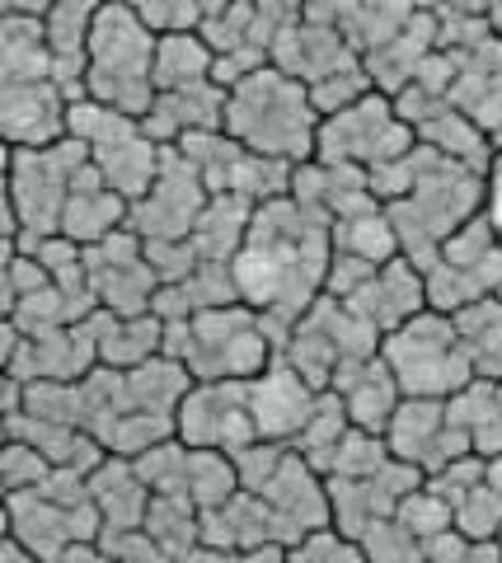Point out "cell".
<instances>
[{
    "label": "cell",
    "instance_id": "cb8c5ba5",
    "mask_svg": "<svg viewBox=\"0 0 502 563\" xmlns=\"http://www.w3.org/2000/svg\"><path fill=\"white\" fill-rule=\"evenodd\" d=\"M456 526L470 540H502V493L489 479L470 488L456 507Z\"/></svg>",
    "mask_w": 502,
    "mask_h": 563
},
{
    "label": "cell",
    "instance_id": "7402d4cb",
    "mask_svg": "<svg viewBox=\"0 0 502 563\" xmlns=\"http://www.w3.org/2000/svg\"><path fill=\"white\" fill-rule=\"evenodd\" d=\"M394 517H400L419 540H432V536H442V531H451V526H456V507L423 479V484L400 503V512H394Z\"/></svg>",
    "mask_w": 502,
    "mask_h": 563
},
{
    "label": "cell",
    "instance_id": "4316f807",
    "mask_svg": "<svg viewBox=\"0 0 502 563\" xmlns=\"http://www.w3.org/2000/svg\"><path fill=\"white\" fill-rule=\"evenodd\" d=\"M99 544H103V550H109L118 563H179L160 540L146 531V526H136V531H103Z\"/></svg>",
    "mask_w": 502,
    "mask_h": 563
},
{
    "label": "cell",
    "instance_id": "ffe728a7",
    "mask_svg": "<svg viewBox=\"0 0 502 563\" xmlns=\"http://www.w3.org/2000/svg\"><path fill=\"white\" fill-rule=\"evenodd\" d=\"M334 254H348L361 263H390L400 258V231H394L390 211L386 207H367V211H353V217H338L334 221Z\"/></svg>",
    "mask_w": 502,
    "mask_h": 563
},
{
    "label": "cell",
    "instance_id": "44dd1931",
    "mask_svg": "<svg viewBox=\"0 0 502 563\" xmlns=\"http://www.w3.org/2000/svg\"><path fill=\"white\" fill-rule=\"evenodd\" d=\"M394 461L390 442L380 432H367V428H353L343 437V446L334 455V470H328V479H371Z\"/></svg>",
    "mask_w": 502,
    "mask_h": 563
},
{
    "label": "cell",
    "instance_id": "83f0119b",
    "mask_svg": "<svg viewBox=\"0 0 502 563\" xmlns=\"http://www.w3.org/2000/svg\"><path fill=\"white\" fill-rule=\"evenodd\" d=\"M470 550H475V540L460 526H451V531L423 540V563H470Z\"/></svg>",
    "mask_w": 502,
    "mask_h": 563
},
{
    "label": "cell",
    "instance_id": "8fae6325",
    "mask_svg": "<svg viewBox=\"0 0 502 563\" xmlns=\"http://www.w3.org/2000/svg\"><path fill=\"white\" fill-rule=\"evenodd\" d=\"M5 146H20V151H43V146H57L71 132V95L62 90L57 80H5Z\"/></svg>",
    "mask_w": 502,
    "mask_h": 563
},
{
    "label": "cell",
    "instance_id": "3957f363",
    "mask_svg": "<svg viewBox=\"0 0 502 563\" xmlns=\"http://www.w3.org/2000/svg\"><path fill=\"white\" fill-rule=\"evenodd\" d=\"M165 352L179 357L193 380H258L268 366L282 357L254 306H216L193 320L165 324Z\"/></svg>",
    "mask_w": 502,
    "mask_h": 563
},
{
    "label": "cell",
    "instance_id": "4dcf8cb0",
    "mask_svg": "<svg viewBox=\"0 0 502 563\" xmlns=\"http://www.w3.org/2000/svg\"><path fill=\"white\" fill-rule=\"evenodd\" d=\"M291 550L287 544H254V550H239V563H287Z\"/></svg>",
    "mask_w": 502,
    "mask_h": 563
},
{
    "label": "cell",
    "instance_id": "52a82bcc",
    "mask_svg": "<svg viewBox=\"0 0 502 563\" xmlns=\"http://www.w3.org/2000/svg\"><path fill=\"white\" fill-rule=\"evenodd\" d=\"M376 95H367L361 103H353V109H343V113L320 122L315 161L376 169V165L400 161V155H409L413 146H419V136H413V128L400 118L394 99H376Z\"/></svg>",
    "mask_w": 502,
    "mask_h": 563
},
{
    "label": "cell",
    "instance_id": "e575fe53",
    "mask_svg": "<svg viewBox=\"0 0 502 563\" xmlns=\"http://www.w3.org/2000/svg\"><path fill=\"white\" fill-rule=\"evenodd\" d=\"M498 296H502V291H498Z\"/></svg>",
    "mask_w": 502,
    "mask_h": 563
},
{
    "label": "cell",
    "instance_id": "ba28073f",
    "mask_svg": "<svg viewBox=\"0 0 502 563\" xmlns=\"http://www.w3.org/2000/svg\"><path fill=\"white\" fill-rule=\"evenodd\" d=\"M179 442L226 455L264 442L249 404V380H198L179 404Z\"/></svg>",
    "mask_w": 502,
    "mask_h": 563
},
{
    "label": "cell",
    "instance_id": "7c38bea8",
    "mask_svg": "<svg viewBox=\"0 0 502 563\" xmlns=\"http://www.w3.org/2000/svg\"><path fill=\"white\" fill-rule=\"evenodd\" d=\"M315 399L320 390L287 357H277L264 376L249 380V404L264 442H297L310 413H315Z\"/></svg>",
    "mask_w": 502,
    "mask_h": 563
},
{
    "label": "cell",
    "instance_id": "6da1fadb",
    "mask_svg": "<svg viewBox=\"0 0 502 563\" xmlns=\"http://www.w3.org/2000/svg\"><path fill=\"white\" fill-rule=\"evenodd\" d=\"M334 268V217L301 198L254 207L249 235L231 258L239 301L264 314L277 347H287L301 314L324 296Z\"/></svg>",
    "mask_w": 502,
    "mask_h": 563
},
{
    "label": "cell",
    "instance_id": "8992f818",
    "mask_svg": "<svg viewBox=\"0 0 502 563\" xmlns=\"http://www.w3.org/2000/svg\"><path fill=\"white\" fill-rule=\"evenodd\" d=\"M380 357L390 362V372L400 376V390L409 399H451L465 385H475V366L460 347L456 320L442 310H423L413 314L409 324H400L394 333H386L380 343Z\"/></svg>",
    "mask_w": 502,
    "mask_h": 563
},
{
    "label": "cell",
    "instance_id": "5b68a950",
    "mask_svg": "<svg viewBox=\"0 0 502 563\" xmlns=\"http://www.w3.org/2000/svg\"><path fill=\"white\" fill-rule=\"evenodd\" d=\"M90 165V146L76 136L57 141L43 151H20L10 146V244H24V235L38 244L47 235H62V211L71 202V188L80 179V169Z\"/></svg>",
    "mask_w": 502,
    "mask_h": 563
},
{
    "label": "cell",
    "instance_id": "f1b7e54d",
    "mask_svg": "<svg viewBox=\"0 0 502 563\" xmlns=\"http://www.w3.org/2000/svg\"><path fill=\"white\" fill-rule=\"evenodd\" d=\"M357 10H361V0H305V20L310 24H328V29H348L357 24Z\"/></svg>",
    "mask_w": 502,
    "mask_h": 563
},
{
    "label": "cell",
    "instance_id": "d6a6232c",
    "mask_svg": "<svg viewBox=\"0 0 502 563\" xmlns=\"http://www.w3.org/2000/svg\"><path fill=\"white\" fill-rule=\"evenodd\" d=\"M483 479H489V484L502 493V451H498V455H489V470H483Z\"/></svg>",
    "mask_w": 502,
    "mask_h": 563
},
{
    "label": "cell",
    "instance_id": "9a60e30c",
    "mask_svg": "<svg viewBox=\"0 0 502 563\" xmlns=\"http://www.w3.org/2000/svg\"><path fill=\"white\" fill-rule=\"evenodd\" d=\"M132 217V202L118 198V192L103 184V174L94 169V161L80 169V179L71 188V202L62 211V235L76 240L80 250H90V244L109 240L113 231H123Z\"/></svg>",
    "mask_w": 502,
    "mask_h": 563
},
{
    "label": "cell",
    "instance_id": "1f68e13d",
    "mask_svg": "<svg viewBox=\"0 0 502 563\" xmlns=\"http://www.w3.org/2000/svg\"><path fill=\"white\" fill-rule=\"evenodd\" d=\"M5 563H43V559H38V554H29L14 536H5Z\"/></svg>",
    "mask_w": 502,
    "mask_h": 563
},
{
    "label": "cell",
    "instance_id": "836d02e7",
    "mask_svg": "<svg viewBox=\"0 0 502 563\" xmlns=\"http://www.w3.org/2000/svg\"><path fill=\"white\" fill-rule=\"evenodd\" d=\"M489 24H493V33H498V38H502V5L489 14Z\"/></svg>",
    "mask_w": 502,
    "mask_h": 563
},
{
    "label": "cell",
    "instance_id": "e0dca14e",
    "mask_svg": "<svg viewBox=\"0 0 502 563\" xmlns=\"http://www.w3.org/2000/svg\"><path fill=\"white\" fill-rule=\"evenodd\" d=\"M99 362L118 366V372H132L150 357L165 352V320L160 314H109L99 310Z\"/></svg>",
    "mask_w": 502,
    "mask_h": 563
},
{
    "label": "cell",
    "instance_id": "d6986e66",
    "mask_svg": "<svg viewBox=\"0 0 502 563\" xmlns=\"http://www.w3.org/2000/svg\"><path fill=\"white\" fill-rule=\"evenodd\" d=\"M216 52L207 47V38L198 29H179V33H160V47H155V90H188V85L212 80Z\"/></svg>",
    "mask_w": 502,
    "mask_h": 563
},
{
    "label": "cell",
    "instance_id": "d4e9b609",
    "mask_svg": "<svg viewBox=\"0 0 502 563\" xmlns=\"http://www.w3.org/2000/svg\"><path fill=\"white\" fill-rule=\"evenodd\" d=\"M52 470H57V465H52L33 442H20V437H10V442H5V493L43 488Z\"/></svg>",
    "mask_w": 502,
    "mask_h": 563
},
{
    "label": "cell",
    "instance_id": "484cf974",
    "mask_svg": "<svg viewBox=\"0 0 502 563\" xmlns=\"http://www.w3.org/2000/svg\"><path fill=\"white\" fill-rule=\"evenodd\" d=\"M287 563H371L367 550L357 540L338 536V531H315L305 536L301 544H291V559Z\"/></svg>",
    "mask_w": 502,
    "mask_h": 563
},
{
    "label": "cell",
    "instance_id": "603a6c76",
    "mask_svg": "<svg viewBox=\"0 0 502 563\" xmlns=\"http://www.w3.org/2000/svg\"><path fill=\"white\" fill-rule=\"evenodd\" d=\"M357 544L367 550L371 563H423V540L400 517H380L376 526H367V536Z\"/></svg>",
    "mask_w": 502,
    "mask_h": 563
},
{
    "label": "cell",
    "instance_id": "7a4b0ae2",
    "mask_svg": "<svg viewBox=\"0 0 502 563\" xmlns=\"http://www.w3.org/2000/svg\"><path fill=\"white\" fill-rule=\"evenodd\" d=\"M320 113L310 103V85L287 76L282 66H264L226 95V128L245 151L272 155L287 165H305L320 151Z\"/></svg>",
    "mask_w": 502,
    "mask_h": 563
},
{
    "label": "cell",
    "instance_id": "d590c367",
    "mask_svg": "<svg viewBox=\"0 0 502 563\" xmlns=\"http://www.w3.org/2000/svg\"><path fill=\"white\" fill-rule=\"evenodd\" d=\"M113 563H118V559H113Z\"/></svg>",
    "mask_w": 502,
    "mask_h": 563
},
{
    "label": "cell",
    "instance_id": "9c48e42d",
    "mask_svg": "<svg viewBox=\"0 0 502 563\" xmlns=\"http://www.w3.org/2000/svg\"><path fill=\"white\" fill-rule=\"evenodd\" d=\"M207 202H212V188L202 184V174L183 161L179 146H165L160 179L142 202H132L127 231H136L142 240H188L198 231Z\"/></svg>",
    "mask_w": 502,
    "mask_h": 563
},
{
    "label": "cell",
    "instance_id": "4fadbf2b",
    "mask_svg": "<svg viewBox=\"0 0 502 563\" xmlns=\"http://www.w3.org/2000/svg\"><path fill=\"white\" fill-rule=\"evenodd\" d=\"M343 306H353L361 320H371L380 333H394L400 324H409L413 314L427 310V273L400 254V258L380 263L376 277L361 291H353Z\"/></svg>",
    "mask_w": 502,
    "mask_h": 563
},
{
    "label": "cell",
    "instance_id": "5bb4252c",
    "mask_svg": "<svg viewBox=\"0 0 502 563\" xmlns=\"http://www.w3.org/2000/svg\"><path fill=\"white\" fill-rule=\"evenodd\" d=\"M328 390H338V399L348 404L353 428H367V432H380V437H386L390 418L400 413V404H404L400 376L390 372V362H386V357H371V362H353V366H343V372L334 376V385H328Z\"/></svg>",
    "mask_w": 502,
    "mask_h": 563
},
{
    "label": "cell",
    "instance_id": "2e32d148",
    "mask_svg": "<svg viewBox=\"0 0 502 563\" xmlns=\"http://www.w3.org/2000/svg\"><path fill=\"white\" fill-rule=\"evenodd\" d=\"M90 493L103 517V531H136V526H146L150 498H155L136 461H123V455H103V465L90 474Z\"/></svg>",
    "mask_w": 502,
    "mask_h": 563
},
{
    "label": "cell",
    "instance_id": "277c9868",
    "mask_svg": "<svg viewBox=\"0 0 502 563\" xmlns=\"http://www.w3.org/2000/svg\"><path fill=\"white\" fill-rule=\"evenodd\" d=\"M155 47H160L155 29L127 0H103L90 33V80H85L90 99L118 113L146 118L160 95L155 90Z\"/></svg>",
    "mask_w": 502,
    "mask_h": 563
},
{
    "label": "cell",
    "instance_id": "ac0fdd59",
    "mask_svg": "<svg viewBox=\"0 0 502 563\" xmlns=\"http://www.w3.org/2000/svg\"><path fill=\"white\" fill-rule=\"evenodd\" d=\"M451 320H456L460 347L470 357L475 376L502 385V296H483V301L456 310Z\"/></svg>",
    "mask_w": 502,
    "mask_h": 563
},
{
    "label": "cell",
    "instance_id": "f546056e",
    "mask_svg": "<svg viewBox=\"0 0 502 563\" xmlns=\"http://www.w3.org/2000/svg\"><path fill=\"white\" fill-rule=\"evenodd\" d=\"M489 221L498 225V235H502V151L493 155V165H489Z\"/></svg>",
    "mask_w": 502,
    "mask_h": 563
},
{
    "label": "cell",
    "instance_id": "30bf717a",
    "mask_svg": "<svg viewBox=\"0 0 502 563\" xmlns=\"http://www.w3.org/2000/svg\"><path fill=\"white\" fill-rule=\"evenodd\" d=\"M386 442L394 451V461L419 465L427 479L442 474L451 461H460V455H475L470 432H460L451 422L446 399H409L404 395L400 413H394L390 428H386Z\"/></svg>",
    "mask_w": 502,
    "mask_h": 563
}]
</instances>
